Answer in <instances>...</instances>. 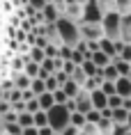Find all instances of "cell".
Returning a JSON list of instances; mask_svg holds the SVG:
<instances>
[{
	"label": "cell",
	"instance_id": "cell-27",
	"mask_svg": "<svg viewBox=\"0 0 131 135\" xmlns=\"http://www.w3.org/2000/svg\"><path fill=\"white\" fill-rule=\"evenodd\" d=\"M120 60H122V62H129L131 64V44H124L122 46V50H120Z\"/></svg>",
	"mask_w": 131,
	"mask_h": 135
},
{
	"label": "cell",
	"instance_id": "cell-14",
	"mask_svg": "<svg viewBox=\"0 0 131 135\" xmlns=\"http://www.w3.org/2000/svg\"><path fill=\"white\" fill-rule=\"evenodd\" d=\"M28 60L42 66V62L46 60V53H44L42 48H37V46H30V50H28Z\"/></svg>",
	"mask_w": 131,
	"mask_h": 135
},
{
	"label": "cell",
	"instance_id": "cell-17",
	"mask_svg": "<svg viewBox=\"0 0 131 135\" xmlns=\"http://www.w3.org/2000/svg\"><path fill=\"white\" fill-rule=\"evenodd\" d=\"M101 76H103V80H106V83H117V78H120L115 64H108L106 69H101Z\"/></svg>",
	"mask_w": 131,
	"mask_h": 135
},
{
	"label": "cell",
	"instance_id": "cell-22",
	"mask_svg": "<svg viewBox=\"0 0 131 135\" xmlns=\"http://www.w3.org/2000/svg\"><path fill=\"white\" fill-rule=\"evenodd\" d=\"M113 126H115V124H113L110 119H101L99 124H97V131H99V135H110L113 133Z\"/></svg>",
	"mask_w": 131,
	"mask_h": 135
},
{
	"label": "cell",
	"instance_id": "cell-44",
	"mask_svg": "<svg viewBox=\"0 0 131 135\" xmlns=\"http://www.w3.org/2000/svg\"><path fill=\"white\" fill-rule=\"evenodd\" d=\"M55 135H60V133H55Z\"/></svg>",
	"mask_w": 131,
	"mask_h": 135
},
{
	"label": "cell",
	"instance_id": "cell-9",
	"mask_svg": "<svg viewBox=\"0 0 131 135\" xmlns=\"http://www.w3.org/2000/svg\"><path fill=\"white\" fill-rule=\"evenodd\" d=\"M87 60L94 64L97 69H106L108 64H113V60H110L108 55H103L101 50H97V53H90V57H87Z\"/></svg>",
	"mask_w": 131,
	"mask_h": 135
},
{
	"label": "cell",
	"instance_id": "cell-21",
	"mask_svg": "<svg viewBox=\"0 0 131 135\" xmlns=\"http://www.w3.org/2000/svg\"><path fill=\"white\" fill-rule=\"evenodd\" d=\"M85 114H80V112H71V121H69V126H74V128H78V131H83L85 128Z\"/></svg>",
	"mask_w": 131,
	"mask_h": 135
},
{
	"label": "cell",
	"instance_id": "cell-8",
	"mask_svg": "<svg viewBox=\"0 0 131 135\" xmlns=\"http://www.w3.org/2000/svg\"><path fill=\"white\" fill-rule=\"evenodd\" d=\"M42 16H44V23H48V25H55V23H58V18L62 16V12L58 9V5H55V2H48V5L44 7Z\"/></svg>",
	"mask_w": 131,
	"mask_h": 135
},
{
	"label": "cell",
	"instance_id": "cell-37",
	"mask_svg": "<svg viewBox=\"0 0 131 135\" xmlns=\"http://www.w3.org/2000/svg\"><path fill=\"white\" fill-rule=\"evenodd\" d=\"M23 135H39V131H37L35 126L32 128H23Z\"/></svg>",
	"mask_w": 131,
	"mask_h": 135
},
{
	"label": "cell",
	"instance_id": "cell-35",
	"mask_svg": "<svg viewBox=\"0 0 131 135\" xmlns=\"http://www.w3.org/2000/svg\"><path fill=\"white\" fill-rule=\"evenodd\" d=\"M12 110H14L16 114H21V112H25V103H23V101H19V103H14V105H12Z\"/></svg>",
	"mask_w": 131,
	"mask_h": 135
},
{
	"label": "cell",
	"instance_id": "cell-43",
	"mask_svg": "<svg viewBox=\"0 0 131 135\" xmlns=\"http://www.w3.org/2000/svg\"><path fill=\"white\" fill-rule=\"evenodd\" d=\"M80 135H85V133H80Z\"/></svg>",
	"mask_w": 131,
	"mask_h": 135
},
{
	"label": "cell",
	"instance_id": "cell-32",
	"mask_svg": "<svg viewBox=\"0 0 131 135\" xmlns=\"http://www.w3.org/2000/svg\"><path fill=\"white\" fill-rule=\"evenodd\" d=\"M62 71H65L67 76H69V78H71V73L76 71V64H74L71 60H69V62H65V64H62Z\"/></svg>",
	"mask_w": 131,
	"mask_h": 135
},
{
	"label": "cell",
	"instance_id": "cell-5",
	"mask_svg": "<svg viewBox=\"0 0 131 135\" xmlns=\"http://www.w3.org/2000/svg\"><path fill=\"white\" fill-rule=\"evenodd\" d=\"M78 30L83 41H101L103 39L101 23H78Z\"/></svg>",
	"mask_w": 131,
	"mask_h": 135
},
{
	"label": "cell",
	"instance_id": "cell-38",
	"mask_svg": "<svg viewBox=\"0 0 131 135\" xmlns=\"http://www.w3.org/2000/svg\"><path fill=\"white\" fill-rule=\"evenodd\" d=\"M122 108L127 112H131V99H122Z\"/></svg>",
	"mask_w": 131,
	"mask_h": 135
},
{
	"label": "cell",
	"instance_id": "cell-13",
	"mask_svg": "<svg viewBox=\"0 0 131 135\" xmlns=\"http://www.w3.org/2000/svg\"><path fill=\"white\" fill-rule=\"evenodd\" d=\"M122 41L131 44V12L122 16Z\"/></svg>",
	"mask_w": 131,
	"mask_h": 135
},
{
	"label": "cell",
	"instance_id": "cell-12",
	"mask_svg": "<svg viewBox=\"0 0 131 135\" xmlns=\"http://www.w3.org/2000/svg\"><path fill=\"white\" fill-rule=\"evenodd\" d=\"M12 83H14V87L19 92H25V89H30V83H32V80H30L25 73H12Z\"/></svg>",
	"mask_w": 131,
	"mask_h": 135
},
{
	"label": "cell",
	"instance_id": "cell-30",
	"mask_svg": "<svg viewBox=\"0 0 131 135\" xmlns=\"http://www.w3.org/2000/svg\"><path fill=\"white\" fill-rule=\"evenodd\" d=\"M53 99H55V105H67V94L62 92V89H58V92H53Z\"/></svg>",
	"mask_w": 131,
	"mask_h": 135
},
{
	"label": "cell",
	"instance_id": "cell-26",
	"mask_svg": "<svg viewBox=\"0 0 131 135\" xmlns=\"http://www.w3.org/2000/svg\"><path fill=\"white\" fill-rule=\"evenodd\" d=\"M85 121L90 124V126H97V124L101 121V112H99V110H92V112H87V114H85Z\"/></svg>",
	"mask_w": 131,
	"mask_h": 135
},
{
	"label": "cell",
	"instance_id": "cell-24",
	"mask_svg": "<svg viewBox=\"0 0 131 135\" xmlns=\"http://www.w3.org/2000/svg\"><path fill=\"white\" fill-rule=\"evenodd\" d=\"M2 133L5 135H23V128L19 126V121L16 124H2Z\"/></svg>",
	"mask_w": 131,
	"mask_h": 135
},
{
	"label": "cell",
	"instance_id": "cell-45",
	"mask_svg": "<svg viewBox=\"0 0 131 135\" xmlns=\"http://www.w3.org/2000/svg\"><path fill=\"white\" fill-rule=\"evenodd\" d=\"M129 135H131V133H129Z\"/></svg>",
	"mask_w": 131,
	"mask_h": 135
},
{
	"label": "cell",
	"instance_id": "cell-41",
	"mask_svg": "<svg viewBox=\"0 0 131 135\" xmlns=\"http://www.w3.org/2000/svg\"><path fill=\"white\" fill-rule=\"evenodd\" d=\"M0 128H2V117H0Z\"/></svg>",
	"mask_w": 131,
	"mask_h": 135
},
{
	"label": "cell",
	"instance_id": "cell-25",
	"mask_svg": "<svg viewBox=\"0 0 131 135\" xmlns=\"http://www.w3.org/2000/svg\"><path fill=\"white\" fill-rule=\"evenodd\" d=\"M46 126H48V117H46L44 110H39L35 114V128H46Z\"/></svg>",
	"mask_w": 131,
	"mask_h": 135
},
{
	"label": "cell",
	"instance_id": "cell-15",
	"mask_svg": "<svg viewBox=\"0 0 131 135\" xmlns=\"http://www.w3.org/2000/svg\"><path fill=\"white\" fill-rule=\"evenodd\" d=\"M39 71H42V66H39V64H35V62H30V60H25V66H23V73H25V76H28L30 80L39 78Z\"/></svg>",
	"mask_w": 131,
	"mask_h": 135
},
{
	"label": "cell",
	"instance_id": "cell-42",
	"mask_svg": "<svg viewBox=\"0 0 131 135\" xmlns=\"http://www.w3.org/2000/svg\"><path fill=\"white\" fill-rule=\"evenodd\" d=\"M0 135H5V133H2V128H0Z\"/></svg>",
	"mask_w": 131,
	"mask_h": 135
},
{
	"label": "cell",
	"instance_id": "cell-11",
	"mask_svg": "<svg viewBox=\"0 0 131 135\" xmlns=\"http://www.w3.org/2000/svg\"><path fill=\"white\" fill-rule=\"evenodd\" d=\"M115 92H117V96H122V99H131V80L129 78H117Z\"/></svg>",
	"mask_w": 131,
	"mask_h": 135
},
{
	"label": "cell",
	"instance_id": "cell-31",
	"mask_svg": "<svg viewBox=\"0 0 131 135\" xmlns=\"http://www.w3.org/2000/svg\"><path fill=\"white\" fill-rule=\"evenodd\" d=\"M108 108L110 110H120V108H122V96H108Z\"/></svg>",
	"mask_w": 131,
	"mask_h": 135
},
{
	"label": "cell",
	"instance_id": "cell-3",
	"mask_svg": "<svg viewBox=\"0 0 131 135\" xmlns=\"http://www.w3.org/2000/svg\"><path fill=\"white\" fill-rule=\"evenodd\" d=\"M46 117H48V128L53 133H62L71 121V112L67 110V105H53L46 112Z\"/></svg>",
	"mask_w": 131,
	"mask_h": 135
},
{
	"label": "cell",
	"instance_id": "cell-2",
	"mask_svg": "<svg viewBox=\"0 0 131 135\" xmlns=\"http://www.w3.org/2000/svg\"><path fill=\"white\" fill-rule=\"evenodd\" d=\"M101 30H103V37L110 39V41H120L122 39V16L117 14L115 9L106 12L101 18Z\"/></svg>",
	"mask_w": 131,
	"mask_h": 135
},
{
	"label": "cell",
	"instance_id": "cell-23",
	"mask_svg": "<svg viewBox=\"0 0 131 135\" xmlns=\"http://www.w3.org/2000/svg\"><path fill=\"white\" fill-rule=\"evenodd\" d=\"M71 80H74V83H76L78 87H85V83H87V76L83 73V69H80V66H76V71L71 73Z\"/></svg>",
	"mask_w": 131,
	"mask_h": 135
},
{
	"label": "cell",
	"instance_id": "cell-19",
	"mask_svg": "<svg viewBox=\"0 0 131 135\" xmlns=\"http://www.w3.org/2000/svg\"><path fill=\"white\" fill-rule=\"evenodd\" d=\"M30 92L39 99L42 94H46V83H44V80H39V78H35L32 83H30Z\"/></svg>",
	"mask_w": 131,
	"mask_h": 135
},
{
	"label": "cell",
	"instance_id": "cell-16",
	"mask_svg": "<svg viewBox=\"0 0 131 135\" xmlns=\"http://www.w3.org/2000/svg\"><path fill=\"white\" fill-rule=\"evenodd\" d=\"M60 89H62V92L67 94V99L71 101V99H76V96L80 94V89H83V87H78V85H76V83H74L71 78H69V83H67L65 87H60Z\"/></svg>",
	"mask_w": 131,
	"mask_h": 135
},
{
	"label": "cell",
	"instance_id": "cell-18",
	"mask_svg": "<svg viewBox=\"0 0 131 135\" xmlns=\"http://www.w3.org/2000/svg\"><path fill=\"white\" fill-rule=\"evenodd\" d=\"M37 101H39V108H42L44 112H48V110H51V108L55 105V99H53V94H48V92H46V94H42V96H39Z\"/></svg>",
	"mask_w": 131,
	"mask_h": 135
},
{
	"label": "cell",
	"instance_id": "cell-10",
	"mask_svg": "<svg viewBox=\"0 0 131 135\" xmlns=\"http://www.w3.org/2000/svg\"><path fill=\"white\" fill-rule=\"evenodd\" d=\"M90 96H92V108H94V110H99V112H101V110H106V108H108V96H106L101 89L92 92Z\"/></svg>",
	"mask_w": 131,
	"mask_h": 135
},
{
	"label": "cell",
	"instance_id": "cell-1",
	"mask_svg": "<svg viewBox=\"0 0 131 135\" xmlns=\"http://www.w3.org/2000/svg\"><path fill=\"white\" fill-rule=\"evenodd\" d=\"M58 39H60V46H67V48H76L80 44V30H78V23H74L71 18L67 16H60L58 23Z\"/></svg>",
	"mask_w": 131,
	"mask_h": 135
},
{
	"label": "cell",
	"instance_id": "cell-20",
	"mask_svg": "<svg viewBox=\"0 0 131 135\" xmlns=\"http://www.w3.org/2000/svg\"><path fill=\"white\" fill-rule=\"evenodd\" d=\"M19 126H21V128H32V126H35V114L21 112V114H19Z\"/></svg>",
	"mask_w": 131,
	"mask_h": 135
},
{
	"label": "cell",
	"instance_id": "cell-39",
	"mask_svg": "<svg viewBox=\"0 0 131 135\" xmlns=\"http://www.w3.org/2000/svg\"><path fill=\"white\" fill-rule=\"evenodd\" d=\"M37 131H39V135H55V133H53V131H51L48 126H46V128H37Z\"/></svg>",
	"mask_w": 131,
	"mask_h": 135
},
{
	"label": "cell",
	"instance_id": "cell-36",
	"mask_svg": "<svg viewBox=\"0 0 131 135\" xmlns=\"http://www.w3.org/2000/svg\"><path fill=\"white\" fill-rule=\"evenodd\" d=\"M60 135H80V131H78V128H74V126H67Z\"/></svg>",
	"mask_w": 131,
	"mask_h": 135
},
{
	"label": "cell",
	"instance_id": "cell-4",
	"mask_svg": "<svg viewBox=\"0 0 131 135\" xmlns=\"http://www.w3.org/2000/svg\"><path fill=\"white\" fill-rule=\"evenodd\" d=\"M101 18H103V5H101V0H85L80 23H101Z\"/></svg>",
	"mask_w": 131,
	"mask_h": 135
},
{
	"label": "cell",
	"instance_id": "cell-7",
	"mask_svg": "<svg viewBox=\"0 0 131 135\" xmlns=\"http://www.w3.org/2000/svg\"><path fill=\"white\" fill-rule=\"evenodd\" d=\"M83 5L85 2H67L65 5V16L71 18L74 23H80V18H83Z\"/></svg>",
	"mask_w": 131,
	"mask_h": 135
},
{
	"label": "cell",
	"instance_id": "cell-28",
	"mask_svg": "<svg viewBox=\"0 0 131 135\" xmlns=\"http://www.w3.org/2000/svg\"><path fill=\"white\" fill-rule=\"evenodd\" d=\"M99 89H101L103 94H106V96H115V83H106V80H103L101 83V87H99Z\"/></svg>",
	"mask_w": 131,
	"mask_h": 135
},
{
	"label": "cell",
	"instance_id": "cell-6",
	"mask_svg": "<svg viewBox=\"0 0 131 135\" xmlns=\"http://www.w3.org/2000/svg\"><path fill=\"white\" fill-rule=\"evenodd\" d=\"M74 101H76V112H80V114H87V112L94 110V108H92V96H90V92H85V89H80V94Z\"/></svg>",
	"mask_w": 131,
	"mask_h": 135
},
{
	"label": "cell",
	"instance_id": "cell-29",
	"mask_svg": "<svg viewBox=\"0 0 131 135\" xmlns=\"http://www.w3.org/2000/svg\"><path fill=\"white\" fill-rule=\"evenodd\" d=\"M39 110H42V108H39V101H37V99H32V101H28V103H25V112L37 114Z\"/></svg>",
	"mask_w": 131,
	"mask_h": 135
},
{
	"label": "cell",
	"instance_id": "cell-40",
	"mask_svg": "<svg viewBox=\"0 0 131 135\" xmlns=\"http://www.w3.org/2000/svg\"><path fill=\"white\" fill-rule=\"evenodd\" d=\"M127 128L131 131V112H129V119H127Z\"/></svg>",
	"mask_w": 131,
	"mask_h": 135
},
{
	"label": "cell",
	"instance_id": "cell-33",
	"mask_svg": "<svg viewBox=\"0 0 131 135\" xmlns=\"http://www.w3.org/2000/svg\"><path fill=\"white\" fill-rule=\"evenodd\" d=\"M71 62L76 64V66H80V64L85 62V55H80L78 50H74V53H71Z\"/></svg>",
	"mask_w": 131,
	"mask_h": 135
},
{
	"label": "cell",
	"instance_id": "cell-34",
	"mask_svg": "<svg viewBox=\"0 0 131 135\" xmlns=\"http://www.w3.org/2000/svg\"><path fill=\"white\" fill-rule=\"evenodd\" d=\"M129 133H131V131L127 126H113V133H110V135H129Z\"/></svg>",
	"mask_w": 131,
	"mask_h": 135
}]
</instances>
